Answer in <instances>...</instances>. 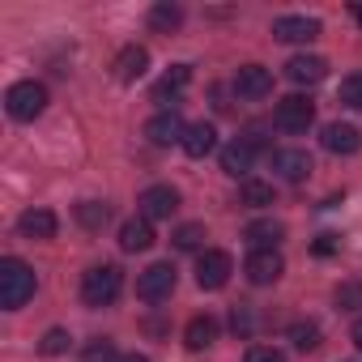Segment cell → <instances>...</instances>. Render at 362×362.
Masks as SVG:
<instances>
[{
    "label": "cell",
    "instance_id": "10",
    "mask_svg": "<svg viewBox=\"0 0 362 362\" xmlns=\"http://www.w3.org/2000/svg\"><path fill=\"white\" fill-rule=\"evenodd\" d=\"M269 162H273V170L281 179H290V184H303V179L311 175V153L307 149H273Z\"/></svg>",
    "mask_w": 362,
    "mask_h": 362
},
{
    "label": "cell",
    "instance_id": "11",
    "mask_svg": "<svg viewBox=\"0 0 362 362\" xmlns=\"http://www.w3.org/2000/svg\"><path fill=\"white\" fill-rule=\"evenodd\" d=\"M273 39H281V43H311V39H320V22L315 18H298V13L277 18L273 22Z\"/></svg>",
    "mask_w": 362,
    "mask_h": 362
},
{
    "label": "cell",
    "instance_id": "15",
    "mask_svg": "<svg viewBox=\"0 0 362 362\" xmlns=\"http://www.w3.org/2000/svg\"><path fill=\"white\" fill-rule=\"evenodd\" d=\"M184 132H188V128H184V119H179L175 111H162V115H153V119L145 124V136H149L153 145H175V141L184 145Z\"/></svg>",
    "mask_w": 362,
    "mask_h": 362
},
{
    "label": "cell",
    "instance_id": "9",
    "mask_svg": "<svg viewBox=\"0 0 362 362\" xmlns=\"http://www.w3.org/2000/svg\"><path fill=\"white\" fill-rule=\"evenodd\" d=\"M141 218H149V222H158V218H170L175 209H179V192L170 188V184H153V188H145L141 192Z\"/></svg>",
    "mask_w": 362,
    "mask_h": 362
},
{
    "label": "cell",
    "instance_id": "36",
    "mask_svg": "<svg viewBox=\"0 0 362 362\" xmlns=\"http://www.w3.org/2000/svg\"><path fill=\"white\" fill-rule=\"evenodd\" d=\"M119 362H149V358H145V354H124Z\"/></svg>",
    "mask_w": 362,
    "mask_h": 362
},
{
    "label": "cell",
    "instance_id": "4",
    "mask_svg": "<svg viewBox=\"0 0 362 362\" xmlns=\"http://www.w3.org/2000/svg\"><path fill=\"white\" fill-rule=\"evenodd\" d=\"M230 273H235L230 252H222V247H205L201 252V260H197V286L201 290H222L230 281Z\"/></svg>",
    "mask_w": 362,
    "mask_h": 362
},
{
    "label": "cell",
    "instance_id": "19",
    "mask_svg": "<svg viewBox=\"0 0 362 362\" xmlns=\"http://www.w3.org/2000/svg\"><path fill=\"white\" fill-rule=\"evenodd\" d=\"M119 247L124 252H149L153 247V222L149 218H128L119 226Z\"/></svg>",
    "mask_w": 362,
    "mask_h": 362
},
{
    "label": "cell",
    "instance_id": "23",
    "mask_svg": "<svg viewBox=\"0 0 362 362\" xmlns=\"http://www.w3.org/2000/svg\"><path fill=\"white\" fill-rule=\"evenodd\" d=\"M149 26H153V30H162V35H170V30L184 26V9L170 5V0H162V5H153V9H149Z\"/></svg>",
    "mask_w": 362,
    "mask_h": 362
},
{
    "label": "cell",
    "instance_id": "16",
    "mask_svg": "<svg viewBox=\"0 0 362 362\" xmlns=\"http://www.w3.org/2000/svg\"><path fill=\"white\" fill-rule=\"evenodd\" d=\"M286 77H290L294 86H320V81L328 77V60H324V56H294V60L286 64Z\"/></svg>",
    "mask_w": 362,
    "mask_h": 362
},
{
    "label": "cell",
    "instance_id": "14",
    "mask_svg": "<svg viewBox=\"0 0 362 362\" xmlns=\"http://www.w3.org/2000/svg\"><path fill=\"white\" fill-rule=\"evenodd\" d=\"M324 149L328 153H358L362 149V132L354 128V124H341V119H332V124H324Z\"/></svg>",
    "mask_w": 362,
    "mask_h": 362
},
{
    "label": "cell",
    "instance_id": "35",
    "mask_svg": "<svg viewBox=\"0 0 362 362\" xmlns=\"http://www.w3.org/2000/svg\"><path fill=\"white\" fill-rule=\"evenodd\" d=\"M349 341H354V345L362 349V320H354V328H349Z\"/></svg>",
    "mask_w": 362,
    "mask_h": 362
},
{
    "label": "cell",
    "instance_id": "8",
    "mask_svg": "<svg viewBox=\"0 0 362 362\" xmlns=\"http://www.w3.org/2000/svg\"><path fill=\"white\" fill-rule=\"evenodd\" d=\"M235 94H239V98H252V103L269 98V94H273V73H269L264 64H243L239 77H235Z\"/></svg>",
    "mask_w": 362,
    "mask_h": 362
},
{
    "label": "cell",
    "instance_id": "18",
    "mask_svg": "<svg viewBox=\"0 0 362 362\" xmlns=\"http://www.w3.org/2000/svg\"><path fill=\"white\" fill-rule=\"evenodd\" d=\"M18 230H22L26 239H56L60 218H56L52 209H26V214L18 218Z\"/></svg>",
    "mask_w": 362,
    "mask_h": 362
},
{
    "label": "cell",
    "instance_id": "5",
    "mask_svg": "<svg viewBox=\"0 0 362 362\" xmlns=\"http://www.w3.org/2000/svg\"><path fill=\"white\" fill-rule=\"evenodd\" d=\"M175 281H179L175 264H170V260H158V264H149V269L136 277V294H141L145 303H162V298L175 294Z\"/></svg>",
    "mask_w": 362,
    "mask_h": 362
},
{
    "label": "cell",
    "instance_id": "1",
    "mask_svg": "<svg viewBox=\"0 0 362 362\" xmlns=\"http://www.w3.org/2000/svg\"><path fill=\"white\" fill-rule=\"evenodd\" d=\"M35 269L26 264V260H18V256H5L0 260V307L5 311H18V307H26L30 298H35Z\"/></svg>",
    "mask_w": 362,
    "mask_h": 362
},
{
    "label": "cell",
    "instance_id": "21",
    "mask_svg": "<svg viewBox=\"0 0 362 362\" xmlns=\"http://www.w3.org/2000/svg\"><path fill=\"white\" fill-rule=\"evenodd\" d=\"M214 341H218V320H214V315H192L188 328H184V345L201 354V349H209Z\"/></svg>",
    "mask_w": 362,
    "mask_h": 362
},
{
    "label": "cell",
    "instance_id": "27",
    "mask_svg": "<svg viewBox=\"0 0 362 362\" xmlns=\"http://www.w3.org/2000/svg\"><path fill=\"white\" fill-rule=\"evenodd\" d=\"M170 243H175L179 252H197V247L205 243V226H201V222H184V226L170 235Z\"/></svg>",
    "mask_w": 362,
    "mask_h": 362
},
{
    "label": "cell",
    "instance_id": "33",
    "mask_svg": "<svg viewBox=\"0 0 362 362\" xmlns=\"http://www.w3.org/2000/svg\"><path fill=\"white\" fill-rule=\"evenodd\" d=\"M243 362H286V354H281L277 345H252Z\"/></svg>",
    "mask_w": 362,
    "mask_h": 362
},
{
    "label": "cell",
    "instance_id": "24",
    "mask_svg": "<svg viewBox=\"0 0 362 362\" xmlns=\"http://www.w3.org/2000/svg\"><path fill=\"white\" fill-rule=\"evenodd\" d=\"M239 201L252 205V209H264V205H273V184H264V179H243Z\"/></svg>",
    "mask_w": 362,
    "mask_h": 362
},
{
    "label": "cell",
    "instance_id": "22",
    "mask_svg": "<svg viewBox=\"0 0 362 362\" xmlns=\"http://www.w3.org/2000/svg\"><path fill=\"white\" fill-rule=\"evenodd\" d=\"M281 235H286V226H281V222H273V218H260V222H252V226L243 230V239H247L252 247H277V243H281Z\"/></svg>",
    "mask_w": 362,
    "mask_h": 362
},
{
    "label": "cell",
    "instance_id": "7",
    "mask_svg": "<svg viewBox=\"0 0 362 362\" xmlns=\"http://www.w3.org/2000/svg\"><path fill=\"white\" fill-rule=\"evenodd\" d=\"M243 273L252 286H273L281 273H286V260L277 247H252V256L243 260Z\"/></svg>",
    "mask_w": 362,
    "mask_h": 362
},
{
    "label": "cell",
    "instance_id": "26",
    "mask_svg": "<svg viewBox=\"0 0 362 362\" xmlns=\"http://www.w3.org/2000/svg\"><path fill=\"white\" fill-rule=\"evenodd\" d=\"M290 341H294V349H298V354H311V349H320V324H311V320H298V324H290Z\"/></svg>",
    "mask_w": 362,
    "mask_h": 362
},
{
    "label": "cell",
    "instance_id": "6",
    "mask_svg": "<svg viewBox=\"0 0 362 362\" xmlns=\"http://www.w3.org/2000/svg\"><path fill=\"white\" fill-rule=\"evenodd\" d=\"M311 119H315V103H311V98H303V94L281 98V103H277V111H273V124H277L281 132H307V128H311Z\"/></svg>",
    "mask_w": 362,
    "mask_h": 362
},
{
    "label": "cell",
    "instance_id": "34",
    "mask_svg": "<svg viewBox=\"0 0 362 362\" xmlns=\"http://www.w3.org/2000/svg\"><path fill=\"white\" fill-rule=\"evenodd\" d=\"M337 252V235H320L315 239V256H332Z\"/></svg>",
    "mask_w": 362,
    "mask_h": 362
},
{
    "label": "cell",
    "instance_id": "25",
    "mask_svg": "<svg viewBox=\"0 0 362 362\" xmlns=\"http://www.w3.org/2000/svg\"><path fill=\"white\" fill-rule=\"evenodd\" d=\"M77 222H81L86 230H103V226L111 222V209H107L103 201H81V205H77Z\"/></svg>",
    "mask_w": 362,
    "mask_h": 362
},
{
    "label": "cell",
    "instance_id": "13",
    "mask_svg": "<svg viewBox=\"0 0 362 362\" xmlns=\"http://www.w3.org/2000/svg\"><path fill=\"white\" fill-rule=\"evenodd\" d=\"M115 81H124V86H132V81H141L145 77V69H149V52L145 47H136V43H128L119 56H115Z\"/></svg>",
    "mask_w": 362,
    "mask_h": 362
},
{
    "label": "cell",
    "instance_id": "3",
    "mask_svg": "<svg viewBox=\"0 0 362 362\" xmlns=\"http://www.w3.org/2000/svg\"><path fill=\"white\" fill-rule=\"evenodd\" d=\"M5 111H9L18 124L39 119V115L47 111V86H43V81H18V86H9V94H5Z\"/></svg>",
    "mask_w": 362,
    "mask_h": 362
},
{
    "label": "cell",
    "instance_id": "2",
    "mask_svg": "<svg viewBox=\"0 0 362 362\" xmlns=\"http://www.w3.org/2000/svg\"><path fill=\"white\" fill-rule=\"evenodd\" d=\"M119 290H124V273H119L115 264H94V269H86V277H81V298H86V307H111V303L119 298Z\"/></svg>",
    "mask_w": 362,
    "mask_h": 362
},
{
    "label": "cell",
    "instance_id": "20",
    "mask_svg": "<svg viewBox=\"0 0 362 362\" xmlns=\"http://www.w3.org/2000/svg\"><path fill=\"white\" fill-rule=\"evenodd\" d=\"M218 149V128L214 124H188V132H184V153L188 158H205V153H214Z\"/></svg>",
    "mask_w": 362,
    "mask_h": 362
},
{
    "label": "cell",
    "instance_id": "12",
    "mask_svg": "<svg viewBox=\"0 0 362 362\" xmlns=\"http://www.w3.org/2000/svg\"><path fill=\"white\" fill-rule=\"evenodd\" d=\"M252 162H256V141H252V136H239V141H230V145L222 149V170L235 175V179H247Z\"/></svg>",
    "mask_w": 362,
    "mask_h": 362
},
{
    "label": "cell",
    "instance_id": "37",
    "mask_svg": "<svg viewBox=\"0 0 362 362\" xmlns=\"http://www.w3.org/2000/svg\"><path fill=\"white\" fill-rule=\"evenodd\" d=\"M354 18H358V22H362V5H354Z\"/></svg>",
    "mask_w": 362,
    "mask_h": 362
},
{
    "label": "cell",
    "instance_id": "30",
    "mask_svg": "<svg viewBox=\"0 0 362 362\" xmlns=\"http://www.w3.org/2000/svg\"><path fill=\"white\" fill-rule=\"evenodd\" d=\"M81 362H119V354H115V341H111V337H94V341L86 345Z\"/></svg>",
    "mask_w": 362,
    "mask_h": 362
},
{
    "label": "cell",
    "instance_id": "17",
    "mask_svg": "<svg viewBox=\"0 0 362 362\" xmlns=\"http://www.w3.org/2000/svg\"><path fill=\"white\" fill-rule=\"evenodd\" d=\"M188 81H192V69H188V64H170V73H162V81L153 86V103L170 107L179 94L188 90Z\"/></svg>",
    "mask_w": 362,
    "mask_h": 362
},
{
    "label": "cell",
    "instance_id": "29",
    "mask_svg": "<svg viewBox=\"0 0 362 362\" xmlns=\"http://www.w3.org/2000/svg\"><path fill=\"white\" fill-rule=\"evenodd\" d=\"M256 324H260V315H256V307H252V303H239V307L230 311V328H235L239 337H252V332H256Z\"/></svg>",
    "mask_w": 362,
    "mask_h": 362
},
{
    "label": "cell",
    "instance_id": "28",
    "mask_svg": "<svg viewBox=\"0 0 362 362\" xmlns=\"http://www.w3.org/2000/svg\"><path fill=\"white\" fill-rule=\"evenodd\" d=\"M332 303H337V311H358L362 307V281H341L332 290Z\"/></svg>",
    "mask_w": 362,
    "mask_h": 362
},
{
    "label": "cell",
    "instance_id": "32",
    "mask_svg": "<svg viewBox=\"0 0 362 362\" xmlns=\"http://www.w3.org/2000/svg\"><path fill=\"white\" fill-rule=\"evenodd\" d=\"M73 345V337H69V328H47L43 332V341H39V349L47 354V358H56V354H64Z\"/></svg>",
    "mask_w": 362,
    "mask_h": 362
},
{
    "label": "cell",
    "instance_id": "31",
    "mask_svg": "<svg viewBox=\"0 0 362 362\" xmlns=\"http://www.w3.org/2000/svg\"><path fill=\"white\" fill-rule=\"evenodd\" d=\"M337 98H341V107H349V111H362V73H349V77L341 81Z\"/></svg>",
    "mask_w": 362,
    "mask_h": 362
}]
</instances>
